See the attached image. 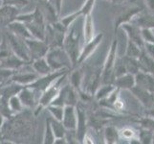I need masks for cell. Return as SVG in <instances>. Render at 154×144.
Segmentation results:
<instances>
[{
	"instance_id": "45",
	"label": "cell",
	"mask_w": 154,
	"mask_h": 144,
	"mask_svg": "<svg viewBox=\"0 0 154 144\" xmlns=\"http://www.w3.org/2000/svg\"><path fill=\"white\" fill-rule=\"evenodd\" d=\"M48 2L52 5L53 8L56 10V12L57 13V14L60 17V13L62 10V3L63 0H48Z\"/></svg>"
},
{
	"instance_id": "34",
	"label": "cell",
	"mask_w": 154,
	"mask_h": 144,
	"mask_svg": "<svg viewBox=\"0 0 154 144\" xmlns=\"http://www.w3.org/2000/svg\"><path fill=\"white\" fill-rule=\"evenodd\" d=\"M123 58H124V62H125L127 73H131V74H134V75H136V74L140 71L138 59L131 58V57H128V56H123Z\"/></svg>"
},
{
	"instance_id": "50",
	"label": "cell",
	"mask_w": 154,
	"mask_h": 144,
	"mask_svg": "<svg viewBox=\"0 0 154 144\" xmlns=\"http://www.w3.org/2000/svg\"><path fill=\"white\" fill-rule=\"evenodd\" d=\"M5 120H6V116L3 114L0 113V128H2L5 124Z\"/></svg>"
},
{
	"instance_id": "14",
	"label": "cell",
	"mask_w": 154,
	"mask_h": 144,
	"mask_svg": "<svg viewBox=\"0 0 154 144\" xmlns=\"http://www.w3.org/2000/svg\"><path fill=\"white\" fill-rule=\"evenodd\" d=\"M19 9L20 8L13 5L2 4L0 7V26L2 25L3 27H6L8 24L17 19L19 14Z\"/></svg>"
},
{
	"instance_id": "9",
	"label": "cell",
	"mask_w": 154,
	"mask_h": 144,
	"mask_svg": "<svg viewBox=\"0 0 154 144\" xmlns=\"http://www.w3.org/2000/svg\"><path fill=\"white\" fill-rule=\"evenodd\" d=\"M30 66H31V62L27 63V65L24 66L23 67H21L18 70H15L14 73L13 74L12 78H11V81L19 84L21 86H24V87L29 86V85H31L33 82H35L39 76L33 70L32 66L29 69Z\"/></svg>"
},
{
	"instance_id": "44",
	"label": "cell",
	"mask_w": 154,
	"mask_h": 144,
	"mask_svg": "<svg viewBox=\"0 0 154 144\" xmlns=\"http://www.w3.org/2000/svg\"><path fill=\"white\" fill-rule=\"evenodd\" d=\"M2 4H9L18 8H23L29 4V0H2Z\"/></svg>"
},
{
	"instance_id": "35",
	"label": "cell",
	"mask_w": 154,
	"mask_h": 144,
	"mask_svg": "<svg viewBox=\"0 0 154 144\" xmlns=\"http://www.w3.org/2000/svg\"><path fill=\"white\" fill-rule=\"evenodd\" d=\"M143 49H144V48H142L137 43H135V42L128 40V41H127V45H126L125 56H128V57H131V58L138 59L140 57Z\"/></svg>"
},
{
	"instance_id": "28",
	"label": "cell",
	"mask_w": 154,
	"mask_h": 144,
	"mask_svg": "<svg viewBox=\"0 0 154 144\" xmlns=\"http://www.w3.org/2000/svg\"><path fill=\"white\" fill-rule=\"evenodd\" d=\"M115 89L116 87L114 86V84H100L94 94V97L97 101L106 99L112 94Z\"/></svg>"
},
{
	"instance_id": "51",
	"label": "cell",
	"mask_w": 154,
	"mask_h": 144,
	"mask_svg": "<svg viewBox=\"0 0 154 144\" xmlns=\"http://www.w3.org/2000/svg\"><path fill=\"white\" fill-rule=\"evenodd\" d=\"M125 1H132V0H112V2H125Z\"/></svg>"
},
{
	"instance_id": "10",
	"label": "cell",
	"mask_w": 154,
	"mask_h": 144,
	"mask_svg": "<svg viewBox=\"0 0 154 144\" xmlns=\"http://www.w3.org/2000/svg\"><path fill=\"white\" fill-rule=\"evenodd\" d=\"M27 45L29 48L30 56H31V62L36 60V59L43 58L47 55L50 47L46 43L45 40L35 39V38H30L26 40Z\"/></svg>"
},
{
	"instance_id": "1",
	"label": "cell",
	"mask_w": 154,
	"mask_h": 144,
	"mask_svg": "<svg viewBox=\"0 0 154 144\" xmlns=\"http://www.w3.org/2000/svg\"><path fill=\"white\" fill-rule=\"evenodd\" d=\"M75 23L68 29L64 40V43H63V48L66 50L73 62V68H75L78 65V60L82 48L81 46L82 34L79 33Z\"/></svg>"
},
{
	"instance_id": "6",
	"label": "cell",
	"mask_w": 154,
	"mask_h": 144,
	"mask_svg": "<svg viewBox=\"0 0 154 144\" xmlns=\"http://www.w3.org/2000/svg\"><path fill=\"white\" fill-rule=\"evenodd\" d=\"M3 37L6 39L10 48L14 52V54H15L20 59H22L25 62H31L29 48H28L27 42H26L25 39L19 38V37L14 35L13 33H11L10 31H8L6 28H5Z\"/></svg>"
},
{
	"instance_id": "4",
	"label": "cell",
	"mask_w": 154,
	"mask_h": 144,
	"mask_svg": "<svg viewBox=\"0 0 154 144\" xmlns=\"http://www.w3.org/2000/svg\"><path fill=\"white\" fill-rule=\"evenodd\" d=\"M68 73L64 74V75L61 76L60 78H58L57 81L52 85V86H50L48 88H47L46 90H44V91L40 94L38 101V104H36L35 108L34 110V115L35 116H38V114H40V111L42 110L46 109L49 105L52 104V102L55 100V98L57 96L58 92H60L61 87L63 86V81H64V79L68 75Z\"/></svg>"
},
{
	"instance_id": "29",
	"label": "cell",
	"mask_w": 154,
	"mask_h": 144,
	"mask_svg": "<svg viewBox=\"0 0 154 144\" xmlns=\"http://www.w3.org/2000/svg\"><path fill=\"white\" fill-rule=\"evenodd\" d=\"M103 136H104L105 143L114 144V143L118 142V140L120 139V135H119L118 129H117L116 127L111 126V125L106 126L104 128Z\"/></svg>"
},
{
	"instance_id": "20",
	"label": "cell",
	"mask_w": 154,
	"mask_h": 144,
	"mask_svg": "<svg viewBox=\"0 0 154 144\" xmlns=\"http://www.w3.org/2000/svg\"><path fill=\"white\" fill-rule=\"evenodd\" d=\"M5 28L8 31H10L11 33H13L14 35L19 37V38H22L25 40L33 38L31 35V32L29 31L27 27V25L23 22H21V21L14 20L13 22H11L10 24H8Z\"/></svg>"
},
{
	"instance_id": "38",
	"label": "cell",
	"mask_w": 154,
	"mask_h": 144,
	"mask_svg": "<svg viewBox=\"0 0 154 144\" xmlns=\"http://www.w3.org/2000/svg\"><path fill=\"white\" fill-rule=\"evenodd\" d=\"M47 110L49 111V114L53 118L57 119L62 121L63 118V114H64V107L62 106H58V105H49L47 107Z\"/></svg>"
},
{
	"instance_id": "8",
	"label": "cell",
	"mask_w": 154,
	"mask_h": 144,
	"mask_svg": "<svg viewBox=\"0 0 154 144\" xmlns=\"http://www.w3.org/2000/svg\"><path fill=\"white\" fill-rule=\"evenodd\" d=\"M69 71L70 70H68V69H62V70L53 71V72L47 74V75H44V76H39L35 82H33L31 85H29L28 87L32 88L33 89H35V91H38L39 94H41L44 90H46L50 86H52V85L54 84L58 78H60L61 76L68 73Z\"/></svg>"
},
{
	"instance_id": "11",
	"label": "cell",
	"mask_w": 154,
	"mask_h": 144,
	"mask_svg": "<svg viewBox=\"0 0 154 144\" xmlns=\"http://www.w3.org/2000/svg\"><path fill=\"white\" fill-rule=\"evenodd\" d=\"M103 39V34L100 33L95 36L91 40L84 42V45L82 46L81 54H79V57L77 66H82L84 62H86L88 59L94 54V52L97 50V48L100 44Z\"/></svg>"
},
{
	"instance_id": "23",
	"label": "cell",
	"mask_w": 154,
	"mask_h": 144,
	"mask_svg": "<svg viewBox=\"0 0 154 144\" xmlns=\"http://www.w3.org/2000/svg\"><path fill=\"white\" fill-rule=\"evenodd\" d=\"M27 63H30V62L23 61L22 59H20L19 57H17V55L13 53L12 55H10L9 57H7L6 59H4L3 61L0 62V66L15 71L20 69L21 67H23L24 66L27 65Z\"/></svg>"
},
{
	"instance_id": "37",
	"label": "cell",
	"mask_w": 154,
	"mask_h": 144,
	"mask_svg": "<svg viewBox=\"0 0 154 144\" xmlns=\"http://www.w3.org/2000/svg\"><path fill=\"white\" fill-rule=\"evenodd\" d=\"M81 17H82V14L81 13V11L79 10V11H77V12H75V13H72L70 14L65 15V17L60 18V21L65 26L67 29H69Z\"/></svg>"
},
{
	"instance_id": "56",
	"label": "cell",
	"mask_w": 154,
	"mask_h": 144,
	"mask_svg": "<svg viewBox=\"0 0 154 144\" xmlns=\"http://www.w3.org/2000/svg\"><path fill=\"white\" fill-rule=\"evenodd\" d=\"M1 1H2V0H1Z\"/></svg>"
},
{
	"instance_id": "17",
	"label": "cell",
	"mask_w": 154,
	"mask_h": 144,
	"mask_svg": "<svg viewBox=\"0 0 154 144\" xmlns=\"http://www.w3.org/2000/svg\"><path fill=\"white\" fill-rule=\"evenodd\" d=\"M121 28L124 29L128 40L135 42V43H137L142 48H144L145 41H144V39H143V36H142V29L139 27V26H137L136 24L132 23V22H127V23H124L122 25Z\"/></svg>"
},
{
	"instance_id": "21",
	"label": "cell",
	"mask_w": 154,
	"mask_h": 144,
	"mask_svg": "<svg viewBox=\"0 0 154 144\" xmlns=\"http://www.w3.org/2000/svg\"><path fill=\"white\" fill-rule=\"evenodd\" d=\"M114 86L120 90H131L136 86L135 75L131 73H125L124 75L116 77L114 81Z\"/></svg>"
},
{
	"instance_id": "32",
	"label": "cell",
	"mask_w": 154,
	"mask_h": 144,
	"mask_svg": "<svg viewBox=\"0 0 154 144\" xmlns=\"http://www.w3.org/2000/svg\"><path fill=\"white\" fill-rule=\"evenodd\" d=\"M56 140V136L53 131V128L51 125V118L48 117L45 120V127H44V134L42 142L44 144H54Z\"/></svg>"
},
{
	"instance_id": "48",
	"label": "cell",
	"mask_w": 154,
	"mask_h": 144,
	"mask_svg": "<svg viewBox=\"0 0 154 144\" xmlns=\"http://www.w3.org/2000/svg\"><path fill=\"white\" fill-rule=\"evenodd\" d=\"M67 143L68 141L66 139V137H60V138H56L54 144H67Z\"/></svg>"
},
{
	"instance_id": "25",
	"label": "cell",
	"mask_w": 154,
	"mask_h": 144,
	"mask_svg": "<svg viewBox=\"0 0 154 144\" xmlns=\"http://www.w3.org/2000/svg\"><path fill=\"white\" fill-rule=\"evenodd\" d=\"M73 69L74 70L70 74L69 84H70L74 88H76L79 92L82 90V85H83L84 74H85V72L83 71V69L82 67H79V66H76Z\"/></svg>"
},
{
	"instance_id": "31",
	"label": "cell",
	"mask_w": 154,
	"mask_h": 144,
	"mask_svg": "<svg viewBox=\"0 0 154 144\" xmlns=\"http://www.w3.org/2000/svg\"><path fill=\"white\" fill-rule=\"evenodd\" d=\"M120 139L128 140L129 143H132L133 141H136L137 143H140L139 138H138V132H136L132 128H123L122 130L119 131Z\"/></svg>"
},
{
	"instance_id": "12",
	"label": "cell",
	"mask_w": 154,
	"mask_h": 144,
	"mask_svg": "<svg viewBox=\"0 0 154 144\" xmlns=\"http://www.w3.org/2000/svg\"><path fill=\"white\" fill-rule=\"evenodd\" d=\"M143 9L136 5H132V6L125 7L123 10L120 11V13L116 15L114 20V31H116L118 28H120L124 23L130 22L135 15L140 13Z\"/></svg>"
},
{
	"instance_id": "16",
	"label": "cell",
	"mask_w": 154,
	"mask_h": 144,
	"mask_svg": "<svg viewBox=\"0 0 154 144\" xmlns=\"http://www.w3.org/2000/svg\"><path fill=\"white\" fill-rule=\"evenodd\" d=\"M78 114V123L76 129V136L79 142H83V139L87 135V116L86 111L79 105L76 106Z\"/></svg>"
},
{
	"instance_id": "41",
	"label": "cell",
	"mask_w": 154,
	"mask_h": 144,
	"mask_svg": "<svg viewBox=\"0 0 154 144\" xmlns=\"http://www.w3.org/2000/svg\"><path fill=\"white\" fill-rule=\"evenodd\" d=\"M95 3H96V0H85V2L83 3L82 8L79 9V11H81V13L82 14V17H85V15L92 14Z\"/></svg>"
},
{
	"instance_id": "47",
	"label": "cell",
	"mask_w": 154,
	"mask_h": 144,
	"mask_svg": "<svg viewBox=\"0 0 154 144\" xmlns=\"http://www.w3.org/2000/svg\"><path fill=\"white\" fill-rule=\"evenodd\" d=\"M144 1L150 12H154V0H144Z\"/></svg>"
},
{
	"instance_id": "52",
	"label": "cell",
	"mask_w": 154,
	"mask_h": 144,
	"mask_svg": "<svg viewBox=\"0 0 154 144\" xmlns=\"http://www.w3.org/2000/svg\"><path fill=\"white\" fill-rule=\"evenodd\" d=\"M152 144H154V135H153V141H152Z\"/></svg>"
},
{
	"instance_id": "46",
	"label": "cell",
	"mask_w": 154,
	"mask_h": 144,
	"mask_svg": "<svg viewBox=\"0 0 154 144\" xmlns=\"http://www.w3.org/2000/svg\"><path fill=\"white\" fill-rule=\"evenodd\" d=\"M144 49L152 59H154V43H148V42H145Z\"/></svg>"
},
{
	"instance_id": "7",
	"label": "cell",
	"mask_w": 154,
	"mask_h": 144,
	"mask_svg": "<svg viewBox=\"0 0 154 144\" xmlns=\"http://www.w3.org/2000/svg\"><path fill=\"white\" fill-rule=\"evenodd\" d=\"M79 92L76 88H74L70 84L63 85L60 92L55 100L52 102V105L58 106H77L79 103Z\"/></svg>"
},
{
	"instance_id": "2",
	"label": "cell",
	"mask_w": 154,
	"mask_h": 144,
	"mask_svg": "<svg viewBox=\"0 0 154 144\" xmlns=\"http://www.w3.org/2000/svg\"><path fill=\"white\" fill-rule=\"evenodd\" d=\"M45 58L54 71L62 70V69H68V70L73 69V62L63 47L50 48Z\"/></svg>"
},
{
	"instance_id": "39",
	"label": "cell",
	"mask_w": 154,
	"mask_h": 144,
	"mask_svg": "<svg viewBox=\"0 0 154 144\" xmlns=\"http://www.w3.org/2000/svg\"><path fill=\"white\" fill-rule=\"evenodd\" d=\"M125 73H127V71H126L125 65L124 62V58L123 56H118L116 60V63H115V70H114L115 78L119 77L121 75H124Z\"/></svg>"
},
{
	"instance_id": "30",
	"label": "cell",
	"mask_w": 154,
	"mask_h": 144,
	"mask_svg": "<svg viewBox=\"0 0 154 144\" xmlns=\"http://www.w3.org/2000/svg\"><path fill=\"white\" fill-rule=\"evenodd\" d=\"M8 106H9L10 110L12 111V114L14 115L22 113V111H24V110H26L17 94L11 96L8 99Z\"/></svg>"
},
{
	"instance_id": "54",
	"label": "cell",
	"mask_w": 154,
	"mask_h": 144,
	"mask_svg": "<svg viewBox=\"0 0 154 144\" xmlns=\"http://www.w3.org/2000/svg\"><path fill=\"white\" fill-rule=\"evenodd\" d=\"M35 1H39V0H35Z\"/></svg>"
},
{
	"instance_id": "26",
	"label": "cell",
	"mask_w": 154,
	"mask_h": 144,
	"mask_svg": "<svg viewBox=\"0 0 154 144\" xmlns=\"http://www.w3.org/2000/svg\"><path fill=\"white\" fill-rule=\"evenodd\" d=\"M138 62H139V67L141 71L154 75V59L148 55L145 49H143L140 57L138 58Z\"/></svg>"
},
{
	"instance_id": "36",
	"label": "cell",
	"mask_w": 154,
	"mask_h": 144,
	"mask_svg": "<svg viewBox=\"0 0 154 144\" xmlns=\"http://www.w3.org/2000/svg\"><path fill=\"white\" fill-rule=\"evenodd\" d=\"M153 135L154 132L143 127H140V130L138 131V138H139L140 143L143 144H152Z\"/></svg>"
},
{
	"instance_id": "15",
	"label": "cell",
	"mask_w": 154,
	"mask_h": 144,
	"mask_svg": "<svg viewBox=\"0 0 154 144\" xmlns=\"http://www.w3.org/2000/svg\"><path fill=\"white\" fill-rule=\"evenodd\" d=\"M130 91L134 95V97L139 101L146 110L154 107V93L153 92L149 91V90H147L146 88H143L139 86H135Z\"/></svg>"
},
{
	"instance_id": "43",
	"label": "cell",
	"mask_w": 154,
	"mask_h": 144,
	"mask_svg": "<svg viewBox=\"0 0 154 144\" xmlns=\"http://www.w3.org/2000/svg\"><path fill=\"white\" fill-rule=\"evenodd\" d=\"M142 36L145 42L154 43V32L152 29H142Z\"/></svg>"
},
{
	"instance_id": "22",
	"label": "cell",
	"mask_w": 154,
	"mask_h": 144,
	"mask_svg": "<svg viewBox=\"0 0 154 144\" xmlns=\"http://www.w3.org/2000/svg\"><path fill=\"white\" fill-rule=\"evenodd\" d=\"M135 79H136V86L146 88L154 93V75L153 74L140 70L135 75Z\"/></svg>"
},
{
	"instance_id": "13",
	"label": "cell",
	"mask_w": 154,
	"mask_h": 144,
	"mask_svg": "<svg viewBox=\"0 0 154 144\" xmlns=\"http://www.w3.org/2000/svg\"><path fill=\"white\" fill-rule=\"evenodd\" d=\"M38 94L39 93L38 91H35V89H33L28 86H25L18 92L17 95L26 110H35L36 104H38V98H39L38 97Z\"/></svg>"
},
{
	"instance_id": "27",
	"label": "cell",
	"mask_w": 154,
	"mask_h": 144,
	"mask_svg": "<svg viewBox=\"0 0 154 144\" xmlns=\"http://www.w3.org/2000/svg\"><path fill=\"white\" fill-rule=\"evenodd\" d=\"M82 35H83L84 42L91 40L96 36L95 35V25H94V18L92 17V14L84 17Z\"/></svg>"
},
{
	"instance_id": "53",
	"label": "cell",
	"mask_w": 154,
	"mask_h": 144,
	"mask_svg": "<svg viewBox=\"0 0 154 144\" xmlns=\"http://www.w3.org/2000/svg\"><path fill=\"white\" fill-rule=\"evenodd\" d=\"M108 1H111V2H112V0H108Z\"/></svg>"
},
{
	"instance_id": "5",
	"label": "cell",
	"mask_w": 154,
	"mask_h": 144,
	"mask_svg": "<svg viewBox=\"0 0 154 144\" xmlns=\"http://www.w3.org/2000/svg\"><path fill=\"white\" fill-rule=\"evenodd\" d=\"M118 52H117V40L113 39L111 45L109 47V51L104 61L103 66L102 68V84H114L115 81V63Z\"/></svg>"
},
{
	"instance_id": "24",
	"label": "cell",
	"mask_w": 154,
	"mask_h": 144,
	"mask_svg": "<svg viewBox=\"0 0 154 144\" xmlns=\"http://www.w3.org/2000/svg\"><path fill=\"white\" fill-rule=\"evenodd\" d=\"M31 66L33 68V70L38 74V76H44V75H47V74L54 71L51 68V66L48 63V62H47L45 57L32 61Z\"/></svg>"
},
{
	"instance_id": "55",
	"label": "cell",
	"mask_w": 154,
	"mask_h": 144,
	"mask_svg": "<svg viewBox=\"0 0 154 144\" xmlns=\"http://www.w3.org/2000/svg\"><path fill=\"white\" fill-rule=\"evenodd\" d=\"M0 86H1V85H0Z\"/></svg>"
},
{
	"instance_id": "3",
	"label": "cell",
	"mask_w": 154,
	"mask_h": 144,
	"mask_svg": "<svg viewBox=\"0 0 154 144\" xmlns=\"http://www.w3.org/2000/svg\"><path fill=\"white\" fill-rule=\"evenodd\" d=\"M67 31L68 29L60 22V19L56 22L47 23L44 40L50 48L63 47Z\"/></svg>"
},
{
	"instance_id": "42",
	"label": "cell",
	"mask_w": 154,
	"mask_h": 144,
	"mask_svg": "<svg viewBox=\"0 0 154 144\" xmlns=\"http://www.w3.org/2000/svg\"><path fill=\"white\" fill-rule=\"evenodd\" d=\"M138 123H140L141 127L154 132V119L151 118V117H148V116L143 117V118L138 120Z\"/></svg>"
},
{
	"instance_id": "18",
	"label": "cell",
	"mask_w": 154,
	"mask_h": 144,
	"mask_svg": "<svg viewBox=\"0 0 154 144\" xmlns=\"http://www.w3.org/2000/svg\"><path fill=\"white\" fill-rule=\"evenodd\" d=\"M130 22L139 26L141 29H154V14L152 12H146L142 10L132 18Z\"/></svg>"
},
{
	"instance_id": "49",
	"label": "cell",
	"mask_w": 154,
	"mask_h": 144,
	"mask_svg": "<svg viewBox=\"0 0 154 144\" xmlns=\"http://www.w3.org/2000/svg\"><path fill=\"white\" fill-rule=\"evenodd\" d=\"M146 116L151 117V118L154 119V107H152V108L146 110Z\"/></svg>"
},
{
	"instance_id": "19",
	"label": "cell",
	"mask_w": 154,
	"mask_h": 144,
	"mask_svg": "<svg viewBox=\"0 0 154 144\" xmlns=\"http://www.w3.org/2000/svg\"><path fill=\"white\" fill-rule=\"evenodd\" d=\"M62 123L67 131H76L78 123V114L76 106H65Z\"/></svg>"
},
{
	"instance_id": "40",
	"label": "cell",
	"mask_w": 154,
	"mask_h": 144,
	"mask_svg": "<svg viewBox=\"0 0 154 144\" xmlns=\"http://www.w3.org/2000/svg\"><path fill=\"white\" fill-rule=\"evenodd\" d=\"M14 73V70H11V69H7V68L0 66V85H4L10 82Z\"/></svg>"
},
{
	"instance_id": "33",
	"label": "cell",
	"mask_w": 154,
	"mask_h": 144,
	"mask_svg": "<svg viewBox=\"0 0 154 144\" xmlns=\"http://www.w3.org/2000/svg\"><path fill=\"white\" fill-rule=\"evenodd\" d=\"M50 118H51V125L53 128V131H54L56 138L65 137V136L67 134V129L65 128V126L63 125L62 121L53 118L52 116L50 117Z\"/></svg>"
}]
</instances>
